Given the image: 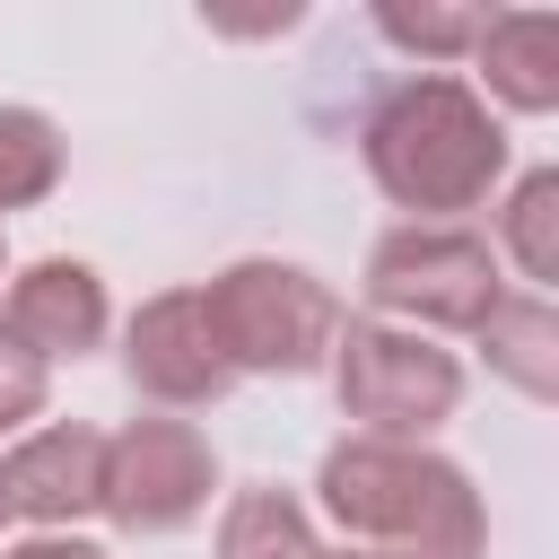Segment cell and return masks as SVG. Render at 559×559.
I'll return each mask as SVG.
<instances>
[{
	"label": "cell",
	"mask_w": 559,
	"mask_h": 559,
	"mask_svg": "<svg viewBox=\"0 0 559 559\" xmlns=\"http://www.w3.org/2000/svg\"><path fill=\"white\" fill-rule=\"evenodd\" d=\"M358 157L376 175V192L393 210H411V227H454V210H480L507 175V131L498 114L480 105L472 79L454 70H428V79H402L367 131H358Z\"/></svg>",
	"instance_id": "cell-1"
},
{
	"label": "cell",
	"mask_w": 559,
	"mask_h": 559,
	"mask_svg": "<svg viewBox=\"0 0 559 559\" xmlns=\"http://www.w3.org/2000/svg\"><path fill=\"white\" fill-rule=\"evenodd\" d=\"M323 515L349 533V550L376 559H489V515L463 463L428 445H384V437H341L314 472Z\"/></svg>",
	"instance_id": "cell-2"
},
{
	"label": "cell",
	"mask_w": 559,
	"mask_h": 559,
	"mask_svg": "<svg viewBox=\"0 0 559 559\" xmlns=\"http://www.w3.org/2000/svg\"><path fill=\"white\" fill-rule=\"evenodd\" d=\"M323 367H332L341 411L358 419L349 437L428 445L454 419V402H463V358L437 349L428 332H402V323H376V314H341Z\"/></svg>",
	"instance_id": "cell-3"
},
{
	"label": "cell",
	"mask_w": 559,
	"mask_h": 559,
	"mask_svg": "<svg viewBox=\"0 0 559 559\" xmlns=\"http://www.w3.org/2000/svg\"><path fill=\"white\" fill-rule=\"evenodd\" d=\"M201 306H210V332L236 376H314L341 332V297L306 262H280V253L227 262L201 288Z\"/></svg>",
	"instance_id": "cell-4"
},
{
	"label": "cell",
	"mask_w": 559,
	"mask_h": 559,
	"mask_svg": "<svg viewBox=\"0 0 559 559\" xmlns=\"http://www.w3.org/2000/svg\"><path fill=\"white\" fill-rule=\"evenodd\" d=\"M507 297L489 236L472 227H393L367 253V306L402 332H480V314Z\"/></svg>",
	"instance_id": "cell-5"
},
{
	"label": "cell",
	"mask_w": 559,
	"mask_h": 559,
	"mask_svg": "<svg viewBox=\"0 0 559 559\" xmlns=\"http://www.w3.org/2000/svg\"><path fill=\"white\" fill-rule=\"evenodd\" d=\"M218 489V454L192 419H122L105 437V507L122 533H183Z\"/></svg>",
	"instance_id": "cell-6"
},
{
	"label": "cell",
	"mask_w": 559,
	"mask_h": 559,
	"mask_svg": "<svg viewBox=\"0 0 559 559\" xmlns=\"http://www.w3.org/2000/svg\"><path fill=\"white\" fill-rule=\"evenodd\" d=\"M122 376H131L148 402H166V411H201V402H218V393L236 384V367H227V349H218V332H210L201 288H157V297L131 314V332H122Z\"/></svg>",
	"instance_id": "cell-7"
},
{
	"label": "cell",
	"mask_w": 559,
	"mask_h": 559,
	"mask_svg": "<svg viewBox=\"0 0 559 559\" xmlns=\"http://www.w3.org/2000/svg\"><path fill=\"white\" fill-rule=\"evenodd\" d=\"M0 507L26 515L35 533H70L79 515L105 507V437L79 428V419L26 428V437L0 454Z\"/></svg>",
	"instance_id": "cell-8"
},
{
	"label": "cell",
	"mask_w": 559,
	"mask_h": 559,
	"mask_svg": "<svg viewBox=\"0 0 559 559\" xmlns=\"http://www.w3.org/2000/svg\"><path fill=\"white\" fill-rule=\"evenodd\" d=\"M0 323L52 367V358H87L96 341H105V323H114V306H105V280L87 271V262H70V253H44V262H26L17 280H9V306H0Z\"/></svg>",
	"instance_id": "cell-9"
},
{
	"label": "cell",
	"mask_w": 559,
	"mask_h": 559,
	"mask_svg": "<svg viewBox=\"0 0 559 559\" xmlns=\"http://www.w3.org/2000/svg\"><path fill=\"white\" fill-rule=\"evenodd\" d=\"M472 61H480V79L507 114H550L559 105V17L550 9H489Z\"/></svg>",
	"instance_id": "cell-10"
},
{
	"label": "cell",
	"mask_w": 559,
	"mask_h": 559,
	"mask_svg": "<svg viewBox=\"0 0 559 559\" xmlns=\"http://www.w3.org/2000/svg\"><path fill=\"white\" fill-rule=\"evenodd\" d=\"M480 349H489V376H507L524 402H559V306L542 288H507L480 314Z\"/></svg>",
	"instance_id": "cell-11"
},
{
	"label": "cell",
	"mask_w": 559,
	"mask_h": 559,
	"mask_svg": "<svg viewBox=\"0 0 559 559\" xmlns=\"http://www.w3.org/2000/svg\"><path fill=\"white\" fill-rule=\"evenodd\" d=\"M218 559H323V542L288 489H236L218 515Z\"/></svg>",
	"instance_id": "cell-12"
},
{
	"label": "cell",
	"mask_w": 559,
	"mask_h": 559,
	"mask_svg": "<svg viewBox=\"0 0 559 559\" xmlns=\"http://www.w3.org/2000/svg\"><path fill=\"white\" fill-rule=\"evenodd\" d=\"M489 253H507L533 288L559 280V175H550V166H533V175L507 192V210H498V245H489Z\"/></svg>",
	"instance_id": "cell-13"
},
{
	"label": "cell",
	"mask_w": 559,
	"mask_h": 559,
	"mask_svg": "<svg viewBox=\"0 0 559 559\" xmlns=\"http://www.w3.org/2000/svg\"><path fill=\"white\" fill-rule=\"evenodd\" d=\"M61 183V131L35 105H0V210H35Z\"/></svg>",
	"instance_id": "cell-14"
},
{
	"label": "cell",
	"mask_w": 559,
	"mask_h": 559,
	"mask_svg": "<svg viewBox=\"0 0 559 559\" xmlns=\"http://www.w3.org/2000/svg\"><path fill=\"white\" fill-rule=\"evenodd\" d=\"M489 9H463V0H376V35L402 44L411 61H463L480 44Z\"/></svg>",
	"instance_id": "cell-15"
},
{
	"label": "cell",
	"mask_w": 559,
	"mask_h": 559,
	"mask_svg": "<svg viewBox=\"0 0 559 559\" xmlns=\"http://www.w3.org/2000/svg\"><path fill=\"white\" fill-rule=\"evenodd\" d=\"M44 393H52V367L0 323V437H17V428L44 411Z\"/></svg>",
	"instance_id": "cell-16"
},
{
	"label": "cell",
	"mask_w": 559,
	"mask_h": 559,
	"mask_svg": "<svg viewBox=\"0 0 559 559\" xmlns=\"http://www.w3.org/2000/svg\"><path fill=\"white\" fill-rule=\"evenodd\" d=\"M0 559H105V550L79 542V533H26V542H9Z\"/></svg>",
	"instance_id": "cell-17"
},
{
	"label": "cell",
	"mask_w": 559,
	"mask_h": 559,
	"mask_svg": "<svg viewBox=\"0 0 559 559\" xmlns=\"http://www.w3.org/2000/svg\"><path fill=\"white\" fill-rule=\"evenodd\" d=\"M323 559H376V550H323Z\"/></svg>",
	"instance_id": "cell-18"
},
{
	"label": "cell",
	"mask_w": 559,
	"mask_h": 559,
	"mask_svg": "<svg viewBox=\"0 0 559 559\" xmlns=\"http://www.w3.org/2000/svg\"><path fill=\"white\" fill-rule=\"evenodd\" d=\"M0 524H9V507H0Z\"/></svg>",
	"instance_id": "cell-19"
},
{
	"label": "cell",
	"mask_w": 559,
	"mask_h": 559,
	"mask_svg": "<svg viewBox=\"0 0 559 559\" xmlns=\"http://www.w3.org/2000/svg\"><path fill=\"white\" fill-rule=\"evenodd\" d=\"M0 262H9V245H0Z\"/></svg>",
	"instance_id": "cell-20"
}]
</instances>
